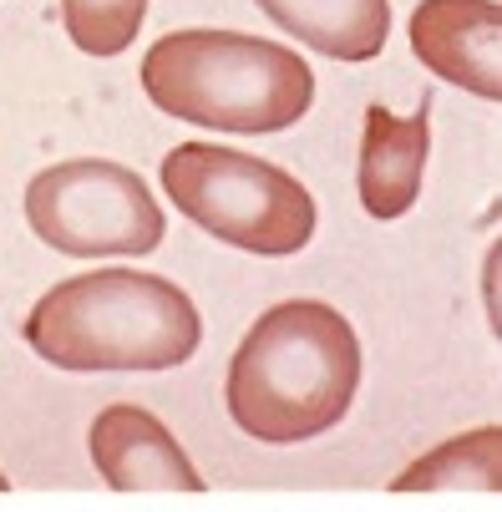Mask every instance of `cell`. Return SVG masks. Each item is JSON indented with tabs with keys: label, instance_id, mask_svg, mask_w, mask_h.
I'll list each match as a JSON object with an SVG mask.
<instances>
[{
	"label": "cell",
	"instance_id": "obj_1",
	"mask_svg": "<svg viewBox=\"0 0 502 512\" xmlns=\"http://www.w3.org/2000/svg\"><path fill=\"white\" fill-rule=\"evenodd\" d=\"M361 386V340L320 300L264 310L229 360V416L254 442H310L330 431Z\"/></svg>",
	"mask_w": 502,
	"mask_h": 512
},
{
	"label": "cell",
	"instance_id": "obj_2",
	"mask_svg": "<svg viewBox=\"0 0 502 512\" xmlns=\"http://www.w3.org/2000/svg\"><path fill=\"white\" fill-rule=\"evenodd\" d=\"M198 340L193 300L142 269H87L46 289L26 315V345L61 371H173Z\"/></svg>",
	"mask_w": 502,
	"mask_h": 512
},
{
	"label": "cell",
	"instance_id": "obj_3",
	"mask_svg": "<svg viewBox=\"0 0 502 512\" xmlns=\"http://www.w3.org/2000/svg\"><path fill=\"white\" fill-rule=\"evenodd\" d=\"M142 92L168 117L213 132H284L315 102V71L244 31H168L142 56Z\"/></svg>",
	"mask_w": 502,
	"mask_h": 512
},
{
	"label": "cell",
	"instance_id": "obj_4",
	"mask_svg": "<svg viewBox=\"0 0 502 512\" xmlns=\"http://www.w3.org/2000/svg\"><path fill=\"white\" fill-rule=\"evenodd\" d=\"M163 188L188 224L244 254L284 259L315 239L310 188L295 173L249 158L239 148L183 142L163 158Z\"/></svg>",
	"mask_w": 502,
	"mask_h": 512
},
{
	"label": "cell",
	"instance_id": "obj_5",
	"mask_svg": "<svg viewBox=\"0 0 502 512\" xmlns=\"http://www.w3.org/2000/svg\"><path fill=\"white\" fill-rule=\"evenodd\" d=\"M26 224L41 244L71 259L107 254H153L163 244L168 218L132 168L107 158H71L31 178Z\"/></svg>",
	"mask_w": 502,
	"mask_h": 512
},
{
	"label": "cell",
	"instance_id": "obj_6",
	"mask_svg": "<svg viewBox=\"0 0 502 512\" xmlns=\"http://www.w3.org/2000/svg\"><path fill=\"white\" fill-rule=\"evenodd\" d=\"M502 6L497 0H421L411 11V51L442 82L497 102L502 97Z\"/></svg>",
	"mask_w": 502,
	"mask_h": 512
},
{
	"label": "cell",
	"instance_id": "obj_7",
	"mask_svg": "<svg viewBox=\"0 0 502 512\" xmlns=\"http://www.w3.org/2000/svg\"><path fill=\"white\" fill-rule=\"evenodd\" d=\"M92 467L117 492H203L198 467L173 442V431L142 406H107L97 411L92 431Z\"/></svg>",
	"mask_w": 502,
	"mask_h": 512
},
{
	"label": "cell",
	"instance_id": "obj_8",
	"mask_svg": "<svg viewBox=\"0 0 502 512\" xmlns=\"http://www.w3.org/2000/svg\"><path fill=\"white\" fill-rule=\"evenodd\" d=\"M426 153H432V97H421L416 117H396L371 102L361 132V208L381 224L401 218L421 193Z\"/></svg>",
	"mask_w": 502,
	"mask_h": 512
},
{
	"label": "cell",
	"instance_id": "obj_9",
	"mask_svg": "<svg viewBox=\"0 0 502 512\" xmlns=\"http://www.w3.org/2000/svg\"><path fill=\"white\" fill-rule=\"evenodd\" d=\"M295 41L335 61H371L391 36V0H254Z\"/></svg>",
	"mask_w": 502,
	"mask_h": 512
},
{
	"label": "cell",
	"instance_id": "obj_10",
	"mask_svg": "<svg viewBox=\"0 0 502 512\" xmlns=\"http://www.w3.org/2000/svg\"><path fill=\"white\" fill-rule=\"evenodd\" d=\"M447 487H467V492H497L502 487V457H497V426H477L457 442L426 452L421 462H411L396 477V492H447Z\"/></svg>",
	"mask_w": 502,
	"mask_h": 512
},
{
	"label": "cell",
	"instance_id": "obj_11",
	"mask_svg": "<svg viewBox=\"0 0 502 512\" xmlns=\"http://www.w3.org/2000/svg\"><path fill=\"white\" fill-rule=\"evenodd\" d=\"M148 0H61L66 36L87 56H122L142 31Z\"/></svg>",
	"mask_w": 502,
	"mask_h": 512
},
{
	"label": "cell",
	"instance_id": "obj_12",
	"mask_svg": "<svg viewBox=\"0 0 502 512\" xmlns=\"http://www.w3.org/2000/svg\"><path fill=\"white\" fill-rule=\"evenodd\" d=\"M0 492H6V477H0Z\"/></svg>",
	"mask_w": 502,
	"mask_h": 512
}]
</instances>
